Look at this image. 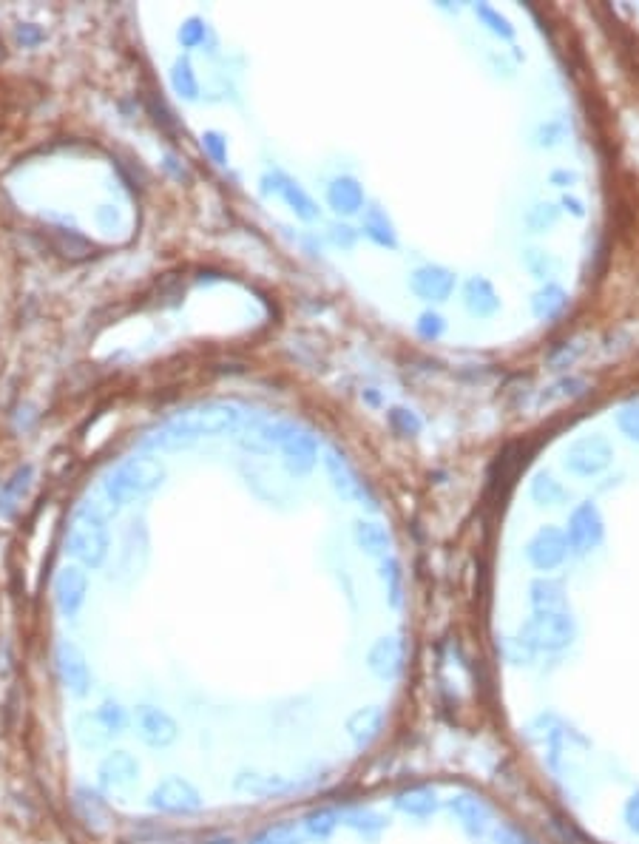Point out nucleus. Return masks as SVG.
I'll list each match as a JSON object with an SVG mask.
<instances>
[{
  "label": "nucleus",
  "mask_w": 639,
  "mask_h": 844,
  "mask_svg": "<svg viewBox=\"0 0 639 844\" xmlns=\"http://www.w3.org/2000/svg\"><path fill=\"white\" fill-rule=\"evenodd\" d=\"M242 413L230 404H199L174 415L170 421L148 438V447L162 449V452H177L194 447L202 435H222L237 430Z\"/></svg>",
  "instance_id": "f257e3e1"
},
{
  "label": "nucleus",
  "mask_w": 639,
  "mask_h": 844,
  "mask_svg": "<svg viewBox=\"0 0 639 844\" xmlns=\"http://www.w3.org/2000/svg\"><path fill=\"white\" fill-rule=\"evenodd\" d=\"M165 480V466L151 458V455H137L129 458L126 464H120L114 472H108L103 489L108 504L114 509L131 504L134 497H143L148 492H154Z\"/></svg>",
  "instance_id": "f03ea898"
},
{
  "label": "nucleus",
  "mask_w": 639,
  "mask_h": 844,
  "mask_svg": "<svg viewBox=\"0 0 639 844\" xmlns=\"http://www.w3.org/2000/svg\"><path fill=\"white\" fill-rule=\"evenodd\" d=\"M69 552L71 557H77L88 569H100L105 557H108V526H105V514L100 512V506L88 504L80 512L74 514L71 529H69Z\"/></svg>",
  "instance_id": "7ed1b4c3"
},
{
  "label": "nucleus",
  "mask_w": 639,
  "mask_h": 844,
  "mask_svg": "<svg viewBox=\"0 0 639 844\" xmlns=\"http://www.w3.org/2000/svg\"><path fill=\"white\" fill-rule=\"evenodd\" d=\"M577 637V623L566 614H532L523 625L518 639L532 654H557L566 651Z\"/></svg>",
  "instance_id": "20e7f679"
},
{
  "label": "nucleus",
  "mask_w": 639,
  "mask_h": 844,
  "mask_svg": "<svg viewBox=\"0 0 639 844\" xmlns=\"http://www.w3.org/2000/svg\"><path fill=\"white\" fill-rule=\"evenodd\" d=\"M148 805L160 813H174V816H191V813H199L205 799H202L199 788L194 781L182 779V776H165L148 793Z\"/></svg>",
  "instance_id": "39448f33"
},
{
  "label": "nucleus",
  "mask_w": 639,
  "mask_h": 844,
  "mask_svg": "<svg viewBox=\"0 0 639 844\" xmlns=\"http://www.w3.org/2000/svg\"><path fill=\"white\" fill-rule=\"evenodd\" d=\"M602 538H605V521H602L600 509L591 504V500L577 504L568 514V529H566L568 552L583 557L588 552H594L602 543Z\"/></svg>",
  "instance_id": "423d86ee"
},
{
  "label": "nucleus",
  "mask_w": 639,
  "mask_h": 844,
  "mask_svg": "<svg viewBox=\"0 0 639 844\" xmlns=\"http://www.w3.org/2000/svg\"><path fill=\"white\" fill-rule=\"evenodd\" d=\"M131 723L137 728V737L143 740V745H148L154 750H165L170 745H177V740H179V723L165 708L137 706Z\"/></svg>",
  "instance_id": "0eeeda50"
},
{
  "label": "nucleus",
  "mask_w": 639,
  "mask_h": 844,
  "mask_svg": "<svg viewBox=\"0 0 639 844\" xmlns=\"http://www.w3.org/2000/svg\"><path fill=\"white\" fill-rule=\"evenodd\" d=\"M611 458H614V447L608 444L602 435H585L566 449L563 466L571 475L591 478V475H600L602 469L611 464Z\"/></svg>",
  "instance_id": "6e6552de"
},
{
  "label": "nucleus",
  "mask_w": 639,
  "mask_h": 844,
  "mask_svg": "<svg viewBox=\"0 0 639 844\" xmlns=\"http://www.w3.org/2000/svg\"><path fill=\"white\" fill-rule=\"evenodd\" d=\"M367 668L381 682H395L407 668V643L398 634H384L367 651Z\"/></svg>",
  "instance_id": "1a4fd4ad"
},
{
  "label": "nucleus",
  "mask_w": 639,
  "mask_h": 844,
  "mask_svg": "<svg viewBox=\"0 0 639 844\" xmlns=\"http://www.w3.org/2000/svg\"><path fill=\"white\" fill-rule=\"evenodd\" d=\"M446 807L452 810V816L458 819L461 831L469 836V839H483L492 833L494 827V813L489 807V802H483L480 796L475 793H455L452 799L446 802Z\"/></svg>",
  "instance_id": "9d476101"
},
{
  "label": "nucleus",
  "mask_w": 639,
  "mask_h": 844,
  "mask_svg": "<svg viewBox=\"0 0 639 844\" xmlns=\"http://www.w3.org/2000/svg\"><path fill=\"white\" fill-rule=\"evenodd\" d=\"M54 663H57L60 682H63V688L71 697L83 699V697L91 694V668L86 663V654L77 648L74 643L63 639V643H60L57 651H54Z\"/></svg>",
  "instance_id": "9b49d317"
},
{
  "label": "nucleus",
  "mask_w": 639,
  "mask_h": 844,
  "mask_svg": "<svg viewBox=\"0 0 639 844\" xmlns=\"http://www.w3.org/2000/svg\"><path fill=\"white\" fill-rule=\"evenodd\" d=\"M526 557L537 572H554L566 563L568 557V543H566V531L557 526H543L537 535L528 540L526 546Z\"/></svg>",
  "instance_id": "f8f14e48"
},
{
  "label": "nucleus",
  "mask_w": 639,
  "mask_h": 844,
  "mask_svg": "<svg viewBox=\"0 0 639 844\" xmlns=\"http://www.w3.org/2000/svg\"><path fill=\"white\" fill-rule=\"evenodd\" d=\"M324 469H327V475H330L333 489H336L341 497L358 500L361 506H364V504H367V506H376V504H372V497H369L367 483L358 478V472L350 466V461H347L344 455H338L336 449H330V452H327V458H324Z\"/></svg>",
  "instance_id": "ddd939ff"
},
{
  "label": "nucleus",
  "mask_w": 639,
  "mask_h": 844,
  "mask_svg": "<svg viewBox=\"0 0 639 844\" xmlns=\"http://www.w3.org/2000/svg\"><path fill=\"white\" fill-rule=\"evenodd\" d=\"M410 288L418 299L424 302H435L441 305L446 302L452 293H455V273L444 264H424V268H418L410 279Z\"/></svg>",
  "instance_id": "4468645a"
},
{
  "label": "nucleus",
  "mask_w": 639,
  "mask_h": 844,
  "mask_svg": "<svg viewBox=\"0 0 639 844\" xmlns=\"http://www.w3.org/2000/svg\"><path fill=\"white\" fill-rule=\"evenodd\" d=\"M86 594H88V577L83 569H77V566L60 569L57 581H54V600H57L60 612H63L66 617H74L83 608Z\"/></svg>",
  "instance_id": "2eb2a0df"
},
{
  "label": "nucleus",
  "mask_w": 639,
  "mask_h": 844,
  "mask_svg": "<svg viewBox=\"0 0 639 844\" xmlns=\"http://www.w3.org/2000/svg\"><path fill=\"white\" fill-rule=\"evenodd\" d=\"M97 776H100V785L108 790H129L139 779V762L129 750H114V754H108L100 762Z\"/></svg>",
  "instance_id": "dca6fc26"
},
{
  "label": "nucleus",
  "mask_w": 639,
  "mask_h": 844,
  "mask_svg": "<svg viewBox=\"0 0 639 844\" xmlns=\"http://www.w3.org/2000/svg\"><path fill=\"white\" fill-rule=\"evenodd\" d=\"M384 723H386V714L381 706H364V708H355L350 716H347V737L353 740V745L358 750L369 748L376 742L381 733H384Z\"/></svg>",
  "instance_id": "f3484780"
},
{
  "label": "nucleus",
  "mask_w": 639,
  "mask_h": 844,
  "mask_svg": "<svg viewBox=\"0 0 639 844\" xmlns=\"http://www.w3.org/2000/svg\"><path fill=\"white\" fill-rule=\"evenodd\" d=\"M233 788L239 793H251L259 796V799H273V796H285L290 790L299 788V781L278 776V773H259V771H242L237 779H233Z\"/></svg>",
  "instance_id": "a211bd4d"
},
{
  "label": "nucleus",
  "mask_w": 639,
  "mask_h": 844,
  "mask_svg": "<svg viewBox=\"0 0 639 844\" xmlns=\"http://www.w3.org/2000/svg\"><path fill=\"white\" fill-rule=\"evenodd\" d=\"M282 452H285V466L293 475H307L319 461L316 438L307 435V432H299V430H293V435L282 444Z\"/></svg>",
  "instance_id": "6ab92c4d"
},
{
  "label": "nucleus",
  "mask_w": 639,
  "mask_h": 844,
  "mask_svg": "<svg viewBox=\"0 0 639 844\" xmlns=\"http://www.w3.org/2000/svg\"><path fill=\"white\" fill-rule=\"evenodd\" d=\"M393 802L403 816H412V819H432L435 813L441 810L438 790L429 788V785H415V788L401 790V793H395Z\"/></svg>",
  "instance_id": "aec40b11"
},
{
  "label": "nucleus",
  "mask_w": 639,
  "mask_h": 844,
  "mask_svg": "<svg viewBox=\"0 0 639 844\" xmlns=\"http://www.w3.org/2000/svg\"><path fill=\"white\" fill-rule=\"evenodd\" d=\"M268 180L276 182V185L264 188V191H276L278 196L287 202V208H290L295 216H299V219H307V222H310V219L319 216V205H316L313 196H310L299 182H293V180L285 177V174H268Z\"/></svg>",
  "instance_id": "412c9836"
},
{
  "label": "nucleus",
  "mask_w": 639,
  "mask_h": 844,
  "mask_svg": "<svg viewBox=\"0 0 639 844\" xmlns=\"http://www.w3.org/2000/svg\"><path fill=\"white\" fill-rule=\"evenodd\" d=\"M463 307L477 319L494 316V313L501 310V299H497L492 281L483 279V276H472L469 281H466L463 285Z\"/></svg>",
  "instance_id": "4be33fe9"
},
{
  "label": "nucleus",
  "mask_w": 639,
  "mask_h": 844,
  "mask_svg": "<svg viewBox=\"0 0 639 844\" xmlns=\"http://www.w3.org/2000/svg\"><path fill=\"white\" fill-rule=\"evenodd\" d=\"M528 600H532V608L537 614H566L568 612L566 589L557 581H552V577H537V581L528 586Z\"/></svg>",
  "instance_id": "5701e85b"
},
{
  "label": "nucleus",
  "mask_w": 639,
  "mask_h": 844,
  "mask_svg": "<svg viewBox=\"0 0 639 844\" xmlns=\"http://www.w3.org/2000/svg\"><path fill=\"white\" fill-rule=\"evenodd\" d=\"M353 538H355L358 549L369 557L384 560V557H389V549H393V535H389V529L381 523H372V521H355Z\"/></svg>",
  "instance_id": "b1692460"
},
{
  "label": "nucleus",
  "mask_w": 639,
  "mask_h": 844,
  "mask_svg": "<svg viewBox=\"0 0 639 844\" xmlns=\"http://www.w3.org/2000/svg\"><path fill=\"white\" fill-rule=\"evenodd\" d=\"M327 202H330V208L336 213L353 216L364 208V191H361V185H358V180L338 177L330 182V188H327Z\"/></svg>",
  "instance_id": "393cba45"
},
{
  "label": "nucleus",
  "mask_w": 639,
  "mask_h": 844,
  "mask_svg": "<svg viewBox=\"0 0 639 844\" xmlns=\"http://www.w3.org/2000/svg\"><path fill=\"white\" fill-rule=\"evenodd\" d=\"M338 813H341V824L350 827V831H355L364 839H378L381 831L389 827V819L384 816V813L372 810V807H344Z\"/></svg>",
  "instance_id": "a878e982"
},
{
  "label": "nucleus",
  "mask_w": 639,
  "mask_h": 844,
  "mask_svg": "<svg viewBox=\"0 0 639 844\" xmlns=\"http://www.w3.org/2000/svg\"><path fill=\"white\" fill-rule=\"evenodd\" d=\"M566 307H568V293L560 288V285H554V281H549V285L540 288V290L532 296V313H535L540 322L557 319Z\"/></svg>",
  "instance_id": "bb28decb"
},
{
  "label": "nucleus",
  "mask_w": 639,
  "mask_h": 844,
  "mask_svg": "<svg viewBox=\"0 0 639 844\" xmlns=\"http://www.w3.org/2000/svg\"><path fill=\"white\" fill-rule=\"evenodd\" d=\"M338 824H341V813L336 807H316L302 819V831L307 839L327 841L338 831Z\"/></svg>",
  "instance_id": "cd10ccee"
},
{
  "label": "nucleus",
  "mask_w": 639,
  "mask_h": 844,
  "mask_svg": "<svg viewBox=\"0 0 639 844\" xmlns=\"http://www.w3.org/2000/svg\"><path fill=\"white\" fill-rule=\"evenodd\" d=\"M77 810H80V816L86 824L91 827H105L108 819H112V810H108L105 799L91 788H77Z\"/></svg>",
  "instance_id": "c85d7f7f"
},
{
  "label": "nucleus",
  "mask_w": 639,
  "mask_h": 844,
  "mask_svg": "<svg viewBox=\"0 0 639 844\" xmlns=\"http://www.w3.org/2000/svg\"><path fill=\"white\" fill-rule=\"evenodd\" d=\"M74 737L83 748H103V745H108V740H114L112 733H108V728L100 723V716L95 711L80 714L74 719Z\"/></svg>",
  "instance_id": "c756f323"
},
{
  "label": "nucleus",
  "mask_w": 639,
  "mask_h": 844,
  "mask_svg": "<svg viewBox=\"0 0 639 844\" xmlns=\"http://www.w3.org/2000/svg\"><path fill=\"white\" fill-rule=\"evenodd\" d=\"M364 233L367 237L376 242V245H381V247H389L393 250L395 245H398V239H395V230H393V222H389V216L381 211V208H367V213H364Z\"/></svg>",
  "instance_id": "7c9ffc66"
},
{
  "label": "nucleus",
  "mask_w": 639,
  "mask_h": 844,
  "mask_svg": "<svg viewBox=\"0 0 639 844\" xmlns=\"http://www.w3.org/2000/svg\"><path fill=\"white\" fill-rule=\"evenodd\" d=\"M532 497L540 506H557L566 497L563 483H560L552 472H537L532 480Z\"/></svg>",
  "instance_id": "2f4dec72"
},
{
  "label": "nucleus",
  "mask_w": 639,
  "mask_h": 844,
  "mask_svg": "<svg viewBox=\"0 0 639 844\" xmlns=\"http://www.w3.org/2000/svg\"><path fill=\"white\" fill-rule=\"evenodd\" d=\"M251 844H304V831L295 822H278L261 831Z\"/></svg>",
  "instance_id": "473e14b6"
},
{
  "label": "nucleus",
  "mask_w": 639,
  "mask_h": 844,
  "mask_svg": "<svg viewBox=\"0 0 639 844\" xmlns=\"http://www.w3.org/2000/svg\"><path fill=\"white\" fill-rule=\"evenodd\" d=\"M378 574H381V581H384L389 606L398 608L401 600H403V572H401V566H398V560H395V557H384Z\"/></svg>",
  "instance_id": "72a5a7b5"
},
{
  "label": "nucleus",
  "mask_w": 639,
  "mask_h": 844,
  "mask_svg": "<svg viewBox=\"0 0 639 844\" xmlns=\"http://www.w3.org/2000/svg\"><path fill=\"white\" fill-rule=\"evenodd\" d=\"M95 714L100 716V723L108 728V733H112V737H120V733H126V728L131 725L129 711L122 708L117 699H105Z\"/></svg>",
  "instance_id": "f704fd0d"
},
{
  "label": "nucleus",
  "mask_w": 639,
  "mask_h": 844,
  "mask_svg": "<svg viewBox=\"0 0 639 844\" xmlns=\"http://www.w3.org/2000/svg\"><path fill=\"white\" fill-rule=\"evenodd\" d=\"M170 86H174V91L179 94V97L196 100L199 83H196V74H194V69H191V63L185 60V57H179V60L174 63V71H170Z\"/></svg>",
  "instance_id": "c9c22d12"
},
{
  "label": "nucleus",
  "mask_w": 639,
  "mask_h": 844,
  "mask_svg": "<svg viewBox=\"0 0 639 844\" xmlns=\"http://www.w3.org/2000/svg\"><path fill=\"white\" fill-rule=\"evenodd\" d=\"M475 14H477L483 23H486V29L492 31V35L503 38V40H511V38H514V26H511L497 9H492V6H486V4H475Z\"/></svg>",
  "instance_id": "e433bc0d"
},
{
  "label": "nucleus",
  "mask_w": 639,
  "mask_h": 844,
  "mask_svg": "<svg viewBox=\"0 0 639 844\" xmlns=\"http://www.w3.org/2000/svg\"><path fill=\"white\" fill-rule=\"evenodd\" d=\"M523 264H526V271L532 273L535 279H549V276H554V271H557V262L545 254V250H537V247H528L526 254H523Z\"/></svg>",
  "instance_id": "4c0bfd02"
},
{
  "label": "nucleus",
  "mask_w": 639,
  "mask_h": 844,
  "mask_svg": "<svg viewBox=\"0 0 639 844\" xmlns=\"http://www.w3.org/2000/svg\"><path fill=\"white\" fill-rule=\"evenodd\" d=\"M557 219H560V211L552 205V202H540V205H535L532 211L526 213V225L532 228L535 233H543V230L554 228Z\"/></svg>",
  "instance_id": "58836bf2"
},
{
  "label": "nucleus",
  "mask_w": 639,
  "mask_h": 844,
  "mask_svg": "<svg viewBox=\"0 0 639 844\" xmlns=\"http://www.w3.org/2000/svg\"><path fill=\"white\" fill-rule=\"evenodd\" d=\"M585 393V381L583 379H563L557 381L554 387H549L545 393L540 396V404H552L557 398H577Z\"/></svg>",
  "instance_id": "ea45409f"
},
{
  "label": "nucleus",
  "mask_w": 639,
  "mask_h": 844,
  "mask_svg": "<svg viewBox=\"0 0 639 844\" xmlns=\"http://www.w3.org/2000/svg\"><path fill=\"white\" fill-rule=\"evenodd\" d=\"M489 836H492V844H535V839H532V836L523 833L520 827L506 824V822L494 824Z\"/></svg>",
  "instance_id": "a19ab883"
},
{
  "label": "nucleus",
  "mask_w": 639,
  "mask_h": 844,
  "mask_svg": "<svg viewBox=\"0 0 639 844\" xmlns=\"http://www.w3.org/2000/svg\"><path fill=\"white\" fill-rule=\"evenodd\" d=\"M29 480H32V466H23L14 472V478L9 483L0 487V495H4V504H12V500H18L26 489H29Z\"/></svg>",
  "instance_id": "79ce46f5"
},
{
  "label": "nucleus",
  "mask_w": 639,
  "mask_h": 844,
  "mask_svg": "<svg viewBox=\"0 0 639 844\" xmlns=\"http://www.w3.org/2000/svg\"><path fill=\"white\" fill-rule=\"evenodd\" d=\"M389 424H393L401 435H418L420 432V421L415 418V413L403 410V406L389 410Z\"/></svg>",
  "instance_id": "37998d69"
},
{
  "label": "nucleus",
  "mask_w": 639,
  "mask_h": 844,
  "mask_svg": "<svg viewBox=\"0 0 639 844\" xmlns=\"http://www.w3.org/2000/svg\"><path fill=\"white\" fill-rule=\"evenodd\" d=\"M617 424H619L622 432L631 438V441H639V404L622 406L619 415H617Z\"/></svg>",
  "instance_id": "c03bdc74"
},
{
  "label": "nucleus",
  "mask_w": 639,
  "mask_h": 844,
  "mask_svg": "<svg viewBox=\"0 0 639 844\" xmlns=\"http://www.w3.org/2000/svg\"><path fill=\"white\" fill-rule=\"evenodd\" d=\"M563 137H566V122L563 120H549V122H543L537 129V143L545 146V148L557 146Z\"/></svg>",
  "instance_id": "a18cd8bd"
},
{
  "label": "nucleus",
  "mask_w": 639,
  "mask_h": 844,
  "mask_svg": "<svg viewBox=\"0 0 639 844\" xmlns=\"http://www.w3.org/2000/svg\"><path fill=\"white\" fill-rule=\"evenodd\" d=\"M179 43L185 46V49H196L199 43H205V23H202L199 18H191L179 29Z\"/></svg>",
  "instance_id": "49530a36"
},
{
  "label": "nucleus",
  "mask_w": 639,
  "mask_h": 844,
  "mask_svg": "<svg viewBox=\"0 0 639 844\" xmlns=\"http://www.w3.org/2000/svg\"><path fill=\"white\" fill-rule=\"evenodd\" d=\"M444 330H446V324L438 313H424V316L418 319V333L424 338H441Z\"/></svg>",
  "instance_id": "de8ad7c7"
},
{
  "label": "nucleus",
  "mask_w": 639,
  "mask_h": 844,
  "mask_svg": "<svg viewBox=\"0 0 639 844\" xmlns=\"http://www.w3.org/2000/svg\"><path fill=\"white\" fill-rule=\"evenodd\" d=\"M622 822L634 836H639V790H634L622 805Z\"/></svg>",
  "instance_id": "09e8293b"
},
{
  "label": "nucleus",
  "mask_w": 639,
  "mask_h": 844,
  "mask_svg": "<svg viewBox=\"0 0 639 844\" xmlns=\"http://www.w3.org/2000/svg\"><path fill=\"white\" fill-rule=\"evenodd\" d=\"M202 148H205V151L213 156V163H225V160H228L225 139L216 134V131H205V134H202Z\"/></svg>",
  "instance_id": "8fccbe9b"
},
{
  "label": "nucleus",
  "mask_w": 639,
  "mask_h": 844,
  "mask_svg": "<svg viewBox=\"0 0 639 844\" xmlns=\"http://www.w3.org/2000/svg\"><path fill=\"white\" fill-rule=\"evenodd\" d=\"M333 242H336V245H344V247H353L355 233H353L347 225H336V228H333Z\"/></svg>",
  "instance_id": "3c124183"
},
{
  "label": "nucleus",
  "mask_w": 639,
  "mask_h": 844,
  "mask_svg": "<svg viewBox=\"0 0 639 844\" xmlns=\"http://www.w3.org/2000/svg\"><path fill=\"white\" fill-rule=\"evenodd\" d=\"M577 355H580V347H574V350H568V347H563V353H560V355H552V364H554V367L560 370V367H566V364H571V362H574V358H577Z\"/></svg>",
  "instance_id": "603ef678"
},
{
  "label": "nucleus",
  "mask_w": 639,
  "mask_h": 844,
  "mask_svg": "<svg viewBox=\"0 0 639 844\" xmlns=\"http://www.w3.org/2000/svg\"><path fill=\"white\" fill-rule=\"evenodd\" d=\"M549 180H552V185H557V188H566V185H574V182H577V174H574V171H554Z\"/></svg>",
  "instance_id": "864d4df0"
},
{
  "label": "nucleus",
  "mask_w": 639,
  "mask_h": 844,
  "mask_svg": "<svg viewBox=\"0 0 639 844\" xmlns=\"http://www.w3.org/2000/svg\"><path fill=\"white\" fill-rule=\"evenodd\" d=\"M563 208H566V211H571L574 216H585L583 202H580V199H574V196H563Z\"/></svg>",
  "instance_id": "5fc2aeb1"
},
{
  "label": "nucleus",
  "mask_w": 639,
  "mask_h": 844,
  "mask_svg": "<svg viewBox=\"0 0 639 844\" xmlns=\"http://www.w3.org/2000/svg\"><path fill=\"white\" fill-rule=\"evenodd\" d=\"M114 219H117V213H112V208L100 211V222H114Z\"/></svg>",
  "instance_id": "6e6d98bb"
},
{
  "label": "nucleus",
  "mask_w": 639,
  "mask_h": 844,
  "mask_svg": "<svg viewBox=\"0 0 639 844\" xmlns=\"http://www.w3.org/2000/svg\"><path fill=\"white\" fill-rule=\"evenodd\" d=\"M205 844H237V841L228 839V836H222V839H211V841H205Z\"/></svg>",
  "instance_id": "4d7b16f0"
}]
</instances>
